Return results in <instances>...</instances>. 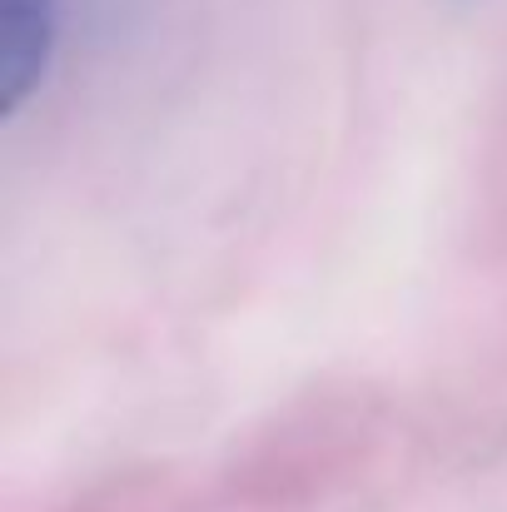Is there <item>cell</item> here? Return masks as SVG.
I'll return each mask as SVG.
<instances>
[{
    "instance_id": "cell-1",
    "label": "cell",
    "mask_w": 507,
    "mask_h": 512,
    "mask_svg": "<svg viewBox=\"0 0 507 512\" xmlns=\"http://www.w3.org/2000/svg\"><path fill=\"white\" fill-rule=\"evenodd\" d=\"M60 0H0V115L15 120L50 75Z\"/></svg>"
}]
</instances>
